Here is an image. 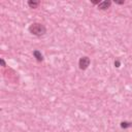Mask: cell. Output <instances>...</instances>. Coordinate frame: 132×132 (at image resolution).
<instances>
[{"label":"cell","instance_id":"obj_3","mask_svg":"<svg viewBox=\"0 0 132 132\" xmlns=\"http://www.w3.org/2000/svg\"><path fill=\"white\" fill-rule=\"evenodd\" d=\"M110 4H111L110 1H102V2H100L98 4V8L101 9V10H105L110 6Z\"/></svg>","mask_w":132,"mask_h":132},{"label":"cell","instance_id":"obj_1","mask_svg":"<svg viewBox=\"0 0 132 132\" xmlns=\"http://www.w3.org/2000/svg\"><path fill=\"white\" fill-rule=\"evenodd\" d=\"M29 32L35 36H41L43 34H45L46 32V28L44 25L40 24V23H33L29 26Z\"/></svg>","mask_w":132,"mask_h":132},{"label":"cell","instance_id":"obj_7","mask_svg":"<svg viewBox=\"0 0 132 132\" xmlns=\"http://www.w3.org/2000/svg\"><path fill=\"white\" fill-rule=\"evenodd\" d=\"M114 66H116V67H120V66H121V63H120L119 60H116V61H114Z\"/></svg>","mask_w":132,"mask_h":132},{"label":"cell","instance_id":"obj_8","mask_svg":"<svg viewBox=\"0 0 132 132\" xmlns=\"http://www.w3.org/2000/svg\"><path fill=\"white\" fill-rule=\"evenodd\" d=\"M0 63H1V65H2L3 67H5V66H6V64H5V61H4L3 59H0Z\"/></svg>","mask_w":132,"mask_h":132},{"label":"cell","instance_id":"obj_4","mask_svg":"<svg viewBox=\"0 0 132 132\" xmlns=\"http://www.w3.org/2000/svg\"><path fill=\"white\" fill-rule=\"evenodd\" d=\"M33 56H34V58H35L38 62H42V61H43V56H42V54H41L38 50H35V51L33 52Z\"/></svg>","mask_w":132,"mask_h":132},{"label":"cell","instance_id":"obj_2","mask_svg":"<svg viewBox=\"0 0 132 132\" xmlns=\"http://www.w3.org/2000/svg\"><path fill=\"white\" fill-rule=\"evenodd\" d=\"M90 63H91V60L89 57H81L78 61V66H79V69L81 70H86L89 66H90Z\"/></svg>","mask_w":132,"mask_h":132},{"label":"cell","instance_id":"obj_5","mask_svg":"<svg viewBox=\"0 0 132 132\" xmlns=\"http://www.w3.org/2000/svg\"><path fill=\"white\" fill-rule=\"evenodd\" d=\"M39 4H40L39 1H28V5H29L31 8H36Z\"/></svg>","mask_w":132,"mask_h":132},{"label":"cell","instance_id":"obj_6","mask_svg":"<svg viewBox=\"0 0 132 132\" xmlns=\"http://www.w3.org/2000/svg\"><path fill=\"white\" fill-rule=\"evenodd\" d=\"M121 127H122L123 129H127V128L131 127V123H130V122H122V123H121Z\"/></svg>","mask_w":132,"mask_h":132},{"label":"cell","instance_id":"obj_9","mask_svg":"<svg viewBox=\"0 0 132 132\" xmlns=\"http://www.w3.org/2000/svg\"><path fill=\"white\" fill-rule=\"evenodd\" d=\"M116 3H118V4H124L125 1H116Z\"/></svg>","mask_w":132,"mask_h":132}]
</instances>
